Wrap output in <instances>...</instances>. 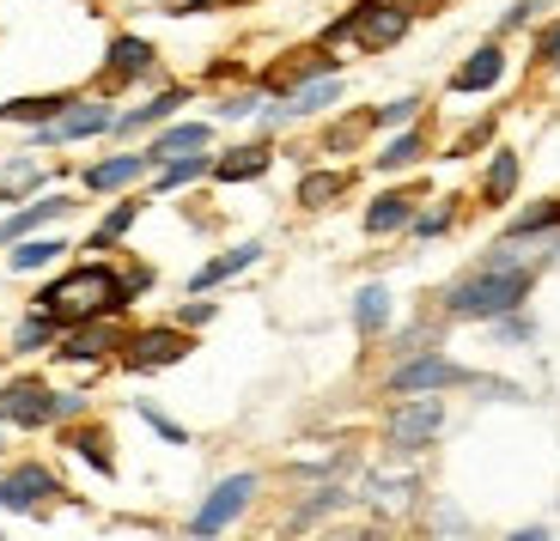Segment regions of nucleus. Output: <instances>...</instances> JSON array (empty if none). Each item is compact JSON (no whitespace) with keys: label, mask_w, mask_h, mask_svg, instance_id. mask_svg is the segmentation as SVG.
I'll return each mask as SVG.
<instances>
[{"label":"nucleus","mask_w":560,"mask_h":541,"mask_svg":"<svg viewBox=\"0 0 560 541\" xmlns=\"http://www.w3.org/2000/svg\"><path fill=\"white\" fill-rule=\"evenodd\" d=\"M128 298H135V286L116 280V268L85 262V268H68L56 286L37 292V317H49L56 329H80L92 317H122Z\"/></svg>","instance_id":"f257e3e1"},{"label":"nucleus","mask_w":560,"mask_h":541,"mask_svg":"<svg viewBox=\"0 0 560 541\" xmlns=\"http://www.w3.org/2000/svg\"><path fill=\"white\" fill-rule=\"evenodd\" d=\"M530 268L518 262H488L476 280H463V286H451L445 310L463 322H476V317H505V310H518L524 298H530Z\"/></svg>","instance_id":"f03ea898"},{"label":"nucleus","mask_w":560,"mask_h":541,"mask_svg":"<svg viewBox=\"0 0 560 541\" xmlns=\"http://www.w3.org/2000/svg\"><path fill=\"white\" fill-rule=\"evenodd\" d=\"M80 396H61V389H49L43 377H19V384H0V420L7 426H25V432H37V426H49V420H68V414H80Z\"/></svg>","instance_id":"7ed1b4c3"},{"label":"nucleus","mask_w":560,"mask_h":541,"mask_svg":"<svg viewBox=\"0 0 560 541\" xmlns=\"http://www.w3.org/2000/svg\"><path fill=\"white\" fill-rule=\"evenodd\" d=\"M408 25H415V13H408L402 0H365V7H353L341 25H329V43L353 37L360 49H390L396 37H408Z\"/></svg>","instance_id":"20e7f679"},{"label":"nucleus","mask_w":560,"mask_h":541,"mask_svg":"<svg viewBox=\"0 0 560 541\" xmlns=\"http://www.w3.org/2000/svg\"><path fill=\"white\" fill-rule=\"evenodd\" d=\"M445 432V402H433L427 389H420V402H402L390 414V445L396 450H427Z\"/></svg>","instance_id":"39448f33"},{"label":"nucleus","mask_w":560,"mask_h":541,"mask_svg":"<svg viewBox=\"0 0 560 541\" xmlns=\"http://www.w3.org/2000/svg\"><path fill=\"white\" fill-rule=\"evenodd\" d=\"M250 499H256V474H232V481H220L208 493V505L189 517V536H220V529L232 524V517H238Z\"/></svg>","instance_id":"423d86ee"},{"label":"nucleus","mask_w":560,"mask_h":541,"mask_svg":"<svg viewBox=\"0 0 560 541\" xmlns=\"http://www.w3.org/2000/svg\"><path fill=\"white\" fill-rule=\"evenodd\" d=\"M189 353V334L183 329H140L135 341H122V365L128 372H165Z\"/></svg>","instance_id":"0eeeda50"},{"label":"nucleus","mask_w":560,"mask_h":541,"mask_svg":"<svg viewBox=\"0 0 560 541\" xmlns=\"http://www.w3.org/2000/svg\"><path fill=\"white\" fill-rule=\"evenodd\" d=\"M104 128H116L110 104H80V97H73L61 116L37 122V140H43V146H61V140H85V134H104Z\"/></svg>","instance_id":"6e6552de"},{"label":"nucleus","mask_w":560,"mask_h":541,"mask_svg":"<svg viewBox=\"0 0 560 541\" xmlns=\"http://www.w3.org/2000/svg\"><path fill=\"white\" fill-rule=\"evenodd\" d=\"M61 486H56V474L43 469V462H25V469H13V474H0V511H37L43 499H56Z\"/></svg>","instance_id":"1a4fd4ad"},{"label":"nucleus","mask_w":560,"mask_h":541,"mask_svg":"<svg viewBox=\"0 0 560 541\" xmlns=\"http://www.w3.org/2000/svg\"><path fill=\"white\" fill-rule=\"evenodd\" d=\"M451 384H469V372L451 360H439V353H427V360H408L390 372V389L396 396H420V389H451Z\"/></svg>","instance_id":"9d476101"},{"label":"nucleus","mask_w":560,"mask_h":541,"mask_svg":"<svg viewBox=\"0 0 560 541\" xmlns=\"http://www.w3.org/2000/svg\"><path fill=\"white\" fill-rule=\"evenodd\" d=\"M122 348V334H116V317H92V322H80V329H68V341H61V360H73V365H98L104 353H116Z\"/></svg>","instance_id":"9b49d317"},{"label":"nucleus","mask_w":560,"mask_h":541,"mask_svg":"<svg viewBox=\"0 0 560 541\" xmlns=\"http://www.w3.org/2000/svg\"><path fill=\"white\" fill-rule=\"evenodd\" d=\"M153 68H159V56H153V43H147V37H116L110 43V85L147 80Z\"/></svg>","instance_id":"f8f14e48"},{"label":"nucleus","mask_w":560,"mask_h":541,"mask_svg":"<svg viewBox=\"0 0 560 541\" xmlns=\"http://www.w3.org/2000/svg\"><path fill=\"white\" fill-rule=\"evenodd\" d=\"M500 73H505L500 43H481L476 56L463 61L457 73H451V92H488V85H500Z\"/></svg>","instance_id":"ddd939ff"},{"label":"nucleus","mask_w":560,"mask_h":541,"mask_svg":"<svg viewBox=\"0 0 560 541\" xmlns=\"http://www.w3.org/2000/svg\"><path fill=\"white\" fill-rule=\"evenodd\" d=\"M147 170H153L147 153H116V158H104V165L85 170V189H128V183L147 177Z\"/></svg>","instance_id":"4468645a"},{"label":"nucleus","mask_w":560,"mask_h":541,"mask_svg":"<svg viewBox=\"0 0 560 541\" xmlns=\"http://www.w3.org/2000/svg\"><path fill=\"white\" fill-rule=\"evenodd\" d=\"M256 262H262V244H238V250L213 256L208 268H196V280H189V292H208V286H220V280L244 274V268H256Z\"/></svg>","instance_id":"2eb2a0df"},{"label":"nucleus","mask_w":560,"mask_h":541,"mask_svg":"<svg viewBox=\"0 0 560 541\" xmlns=\"http://www.w3.org/2000/svg\"><path fill=\"white\" fill-rule=\"evenodd\" d=\"M183 153H208V122H183V128H165V134L147 146V158L153 165H165V158H183Z\"/></svg>","instance_id":"dca6fc26"},{"label":"nucleus","mask_w":560,"mask_h":541,"mask_svg":"<svg viewBox=\"0 0 560 541\" xmlns=\"http://www.w3.org/2000/svg\"><path fill=\"white\" fill-rule=\"evenodd\" d=\"M68 208H73L68 195H43V201H31L25 213H13V220L0 225V237H7V244H19V237H25V232H37V225L61 220V213H68Z\"/></svg>","instance_id":"f3484780"},{"label":"nucleus","mask_w":560,"mask_h":541,"mask_svg":"<svg viewBox=\"0 0 560 541\" xmlns=\"http://www.w3.org/2000/svg\"><path fill=\"white\" fill-rule=\"evenodd\" d=\"M73 97L68 92H49V97H13V104H0V122H49V116H61Z\"/></svg>","instance_id":"a211bd4d"},{"label":"nucleus","mask_w":560,"mask_h":541,"mask_svg":"<svg viewBox=\"0 0 560 541\" xmlns=\"http://www.w3.org/2000/svg\"><path fill=\"white\" fill-rule=\"evenodd\" d=\"M268 165H275V153H268V146H238V153L213 158V177H220V183H244V177H262Z\"/></svg>","instance_id":"6ab92c4d"},{"label":"nucleus","mask_w":560,"mask_h":541,"mask_svg":"<svg viewBox=\"0 0 560 541\" xmlns=\"http://www.w3.org/2000/svg\"><path fill=\"white\" fill-rule=\"evenodd\" d=\"M341 97V80L336 73H323L317 85H299V92H287V104H280L275 116H311V110H323V104H336Z\"/></svg>","instance_id":"aec40b11"},{"label":"nucleus","mask_w":560,"mask_h":541,"mask_svg":"<svg viewBox=\"0 0 560 541\" xmlns=\"http://www.w3.org/2000/svg\"><path fill=\"white\" fill-rule=\"evenodd\" d=\"M415 220V201L408 195H378L372 201V213H365V232H396V225Z\"/></svg>","instance_id":"412c9836"},{"label":"nucleus","mask_w":560,"mask_h":541,"mask_svg":"<svg viewBox=\"0 0 560 541\" xmlns=\"http://www.w3.org/2000/svg\"><path fill=\"white\" fill-rule=\"evenodd\" d=\"M353 322H360V334H378L384 322H390V292H384V286H365L360 298H353Z\"/></svg>","instance_id":"4be33fe9"},{"label":"nucleus","mask_w":560,"mask_h":541,"mask_svg":"<svg viewBox=\"0 0 560 541\" xmlns=\"http://www.w3.org/2000/svg\"><path fill=\"white\" fill-rule=\"evenodd\" d=\"M177 104H183V92H177V85H171V92H159L153 104H140V110H128V116H122V122H116V128H122V134H135V128H153V122H165V116L177 110Z\"/></svg>","instance_id":"5701e85b"},{"label":"nucleus","mask_w":560,"mask_h":541,"mask_svg":"<svg viewBox=\"0 0 560 541\" xmlns=\"http://www.w3.org/2000/svg\"><path fill=\"white\" fill-rule=\"evenodd\" d=\"M140 220V201H122V208H110L98 220V232H92V250H110L116 237H128V225Z\"/></svg>","instance_id":"b1692460"},{"label":"nucleus","mask_w":560,"mask_h":541,"mask_svg":"<svg viewBox=\"0 0 560 541\" xmlns=\"http://www.w3.org/2000/svg\"><path fill=\"white\" fill-rule=\"evenodd\" d=\"M208 170H213V158L183 153L177 165H159V195H165V189H183V183H196V177H208Z\"/></svg>","instance_id":"393cba45"},{"label":"nucleus","mask_w":560,"mask_h":541,"mask_svg":"<svg viewBox=\"0 0 560 541\" xmlns=\"http://www.w3.org/2000/svg\"><path fill=\"white\" fill-rule=\"evenodd\" d=\"M341 189H348V177H341V170H311V177L299 183V201H305V208H323V201H336Z\"/></svg>","instance_id":"a878e982"},{"label":"nucleus","mask_w":560,"mask_h":541,"mask_svg":"<svg viewBox=\"0 0 560 541\" xmlns=\"http://www.w3.org/2000/svg\"><path fill=\"white\" fill-rule=\"evenodd\" d=\"M548 225H560V201H536L530 213H518V220L505 225V237H536V232H548Z\"/></svg>","instance_id":"bb28decb"},{"label":"nucleus","mask_w":560,"mask_h":541,"mask_svg":"<svg viewBox=\"0 0 560 541\" xmlns=\"http://www.w3.org/2000/svg\"><path fill=\"white\" fill-rule=\"evenodd\" d=\"M512 189H518V153H493V165H488V201H505Z\"/></svg>","instance_id":"cd10ccee"},{"label":"nucleus","mask_w":560,"mask_h":541,"mask_svg":"<svg viewBox=\"0 0 560 541\" xmlns=\"http://www.w3.org/2000/svg\"><path fill=\"white\" fill-rule=\"evenodd\" d=\"M56 256H61V237H37V244H25V237H19V250H13V268H19V274H31V268L56 262Z\"/></svg>","instance_id":"c85d7f7f"},{"label":"nucleus","mask_w":560,"mask_h":541,"mask_svg":"<svg viewBox=\"0 0 560 541\" xmlns=\"http://www.w3.org/2000/svg\"><path fill=\"white\" fill-rule=\"evenodd\" d=\"M420 146H427V140L415 134V128H408V134H396L390 146H384V158H378V170H408L420 158Z\"/></svg>","instance_id":"c756f323"},{"label":"nucleus","mask_w":560,"mask_h":541,"mask_svg":"<svg viewBox=\"0 0 560 541\" xmlns=\"http://www.w3.org/2000/svg\"><path fill=\"white\" fill-rule=\"evenodd\" d=\"M73 450H80V457L92 462L98 474H116V457H110V445H104V432H80V438H73Z\"/></svg>","instance_id":"7c9ffc66"},{"label":"nucleus","mask_w":560,"mask_h":541,"mask_svg":"<svg viewBox=\"0 0 560 541\" xmlns=\"http://www.w3.org/2000/svg\"><path fill=\"white\" fill-rule=\"evenodd\" d=\"M415 110H420L415 97H396V104H384V110L372 116V122H384V128H402V122H408V116H415Z\"/></svg>","instance_id":"2f4dec72"},{"label":"nucleus","mask_w":560,"mask_h":541,"mask_svg":"<svg viewBox=\"0 0 560 541\" xmlns=\"http://www.w3.org/2000/svg\"><path fill=\"white\" fill-rule=\"evenodd\" d=\"M140 420H147V426H153V432H165L171 445H183V438H189V432H183L177 420H165V414H159V408H147V402H140Z\"/></svg>","instance_id":"473e14b6"},{"label":"nucleus","mask_w":560,"mask_h":541,"mask_svg":"<svg viewBox=\"0 0 560 541\" xmlns=\"http://www.w3.org/2000/svg\"><path fill=\"white\" fill-rule=\"evenodd\" d=\"M49 334H56V322H49V317H31L25 329H19V348H43Z\"/></svg>","instance_id":"72a5a7b5"},{"label":"nucleus","mask_w":560,"mask_h":541,"mask_svg":"<svg viewBox=\"0 0 560 541\" xmlns=\"http://www.w3.org/2000/svg\"><path fill=\"white\" fill-rule=\"evenodd\" d=\"M536 61H560V25H548L542 37H536Z\"/></svg>","instance_id":"f704fd0d"},{"label":"nucleus","mask_w":560,"mask_h":541,"mask_svg":"<svg viewBox=\"0 0 560 541\" xmlns=\"http://www.w3.org/2000/svg\"><path fill=\"white\" fill-rule=\"evenodd\" d=\"M445 225H451V213L439 208V213H427V220H415V232H420V237H439V232H445Z\"/></svg>","instance_id":"c9c22d12"},{"label":"nucleus","mask_w":560,"mask_h":541,"mask_svg":"<svg viewBox=\"0 0 560 541\" xmlns=\"http://www.w3.org/2000/svg\"><path fill=\"white\" fill-rule=\"evenodd\" d=\"M31 183H37V170H31V165H13V177H7V195H13V189H31Z\"/></svg>","instance_id":"e433bc0d"},{"label":"nucleus","mask_w":560,"mask_h":541,"mask_svg":"<svg viewBox=\"0 0 560 541\" xmlns=\"http://www.w3.org/2000/svg\"><path fill=\"white\" fill-rule=\"evenodd\" d=\"M201 7H213V0H171V13H201Z\"/></svg>","instance_id":"4c0bfd02"}]
</instances>
